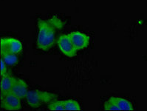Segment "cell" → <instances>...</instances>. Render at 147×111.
Masks as SVG:
<instances>
[{"mask_svg":"<svg viewBox=\"0 0 147 111\" xmlns=\"http://www.w3.org/2000/svg\"><path fill=\"white\" fill-rule=\"evenodd\" d=\"M110 99L118 106L119 110H134L133 106L127 99L119 97H112Z\"/></svg>","mask_w":147,"mask_h":111,"instance_id":"cell-9","label":"cell"},{"mask_svg":"<svg viewBox=\"0 0 147 111\" xmlns=\"http://www.w3.org/2000/svg\"><path fill=\"white\" fill-rule=\"evenodd\" d=\"M7 64L6 63L4 62V60L2 59H1V72H0V75H1V77L5 76V74H7Z\"/></svg>","mask_w":147,"mask_h":111,"instance_id":"cell-14","label":"cell"},{"mask_svg":"<svg viewBox=\"0 0 147 111\" xmlns=\"http://www.w3.org/2000/svg\"><path fill=\"white\" fill-rule=\"evenodd\" d=\"M57 95L52 93L45 92L39 90H33L28 91L26 96L28 104L31 108H39L45 104H50L57 100Z\"/></svg>","mask_w":147,"mask_h":111,"instance_id":"cell-2","label":"cell"},{"mask_svg":"<svg viewBox=\"0 0 147 111\" xmlns=\"http://www.w3.org/2000/svg\"><path fill=\"white\" fill-rule=\"evenodd\" d=\"M104 109L105 110H119L118 106L115 104L114 102L111 99L105 102L104 104Z\"/></svg>","mask_w":147,"mask_h":111,"instance_id":"cell-13","label":"cell"},{"mask_svg":"<svg viewBox=\"0 0 147 111\" xmlns=\"http://www.w3.org/2000/svg\"><path fill=\"white\" fill-rule=\"evenodd\" d=\"M58 46L64 55L68 57H74L76 55L77 49L74 47L73 44L71 42L70 39L67 35H61L57 40Z\"/></svg>","mask_w":147,"mask_h":111,"instance_id":"cell-5","label":"cell"},{"mask_svg":"<svg viewBox=\"0 0 147 111\" xmlns=\"http://www.w3.org/2000/svg\"><path fill=\"white\" fill-rule=\"evenodd\" d=\"M1 54L6 53H11L14 54H19L23 50L22 44L19 39L13 37H5L1 39Z\"/></svg>","mask_w":147,"mask_h":111,"instance_id":"cell-3","label":"cell"},{"mask_svg":"<svg viewBox=\"0 0 147 111\" xmlns=\"http://www.w3.org/2000/svg\"><path fill=\"white\" fill-rule=\"evenodd\" d=\"M38 36L36 39V46L42 50H47L55 45L56 42V32L62 28L63 22L57 16H53L47 20L38 19Z\"/></svg>","mask_w":147,"mask_h":111,"instance_id":"cell-1","label":"cell"},{"mask_svg":"<svg viewBox=\"0 0 147 111\" xmlns=\"http://www.w3.org/2000/svg\"><path fill=\"white\" fill-rule=\"evenodd\" d=\"M48 110H65L64 105V102L62 101H55L50 103L48 105Z\"/></svg>","mask_w":147,"mask_h":111,"instance_id":"cell-12","label":"cell"},{"mask_svg":"<svg viewBox=\"0 0 147 111\" xmlns=\"http://www.w3.org/2000/svg\"><path fill=\"white\" fill-rule=\"evenodd\" d=\"M1 59L4 60L8 66H13L16 64L19 61L17 54L11 53H6L1 54Z\"/></svg>","mask_w":147,"mask_h":111,"instance_id":"cell-10","label":"cell"},{"mask_svg":"<svg viewBox=\"0 0 147 111\" xmlns=\"http://www.w3.org/2000/svg\"><path fill=\"white\" fill-rule=\"evenodd\" d=\"M20 99L11 93H1V106L7 110H19L22 108Z\"/></svg>","mask_w":147,"mask_h":111,"instance_id":"cell-4","label":"cell"},{"mask_svg":"<svg viewBox=\"0 0 147 111\" xmlns=\"http://www.w3.org/2000/svg\"><path fill=\"white\" fill-rule=\"evenodd\" d=\"M28 91L29 90H28V85L26 82L22 79L18 78L16 83L14 84L11 93L19 99H24L26 98Z\"/></svg>","mask_w":147,"mask_h":111,"instance_id":"cell-7","label":"cell"},{"mask_svg":"<svg viewBox=\"0 0 147 111\" xmlns=\"http://www.w3.org/2000/svg\"><path fill=\"white\" fill-rule=\"evenodd\" d=\"M71 42L77 50L87 48L90 45V38L88 35L79 31H73L68 34Z\"/></svg>","mask_w":147,"mask_h":111,"instance_id":"cell-6","label":"cell"},{"mask_svg":"<svg viewBox=\"0 0 147 111\" xmlns=\"http://www.w3.org/2000/svg\"><path fill=\"white\" fill-rule=\"evenodd\" d=\"M65 110H81V106L77 101L74 99L63 100Z\"/></svg>","mask_w":147,"mask_h":111,"instance_id":"cell-11","label":"cell"},{"mask_svg":"<svg viewBox=\"0 0 147 111\" xmlns=\"http://www.w3.org/2000/svg\"><path fill=\"white\" fill-rule=\"evenodd\" d=\"M16 80H17V79L13 76L12 75L9 73L2 76V79H1V93H11L14 84L16 83Z\"/></svg>","mask_w":147,"mask_h":111,"instance_id":"cell-8","label":"cell"}]
</instances>
